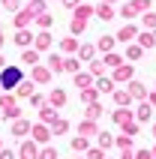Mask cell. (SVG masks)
I'll return each mask as SVG.
<instances>
[{"label":"cell","instance_id":"obj_1","mask_svg":"<svg viewBox=\"0 0 156 159\" xmlns=\"http://www.w3.org/2000/svg\"><path fill=\"white\" fill-rule=\"evenodd\" d=\"M0 81H3V87H12V84H18V81H21V72L12 66V69H6L3 75H0Z\"/></svg>","mask_w":156,"mask_h":159}]
</instances>
